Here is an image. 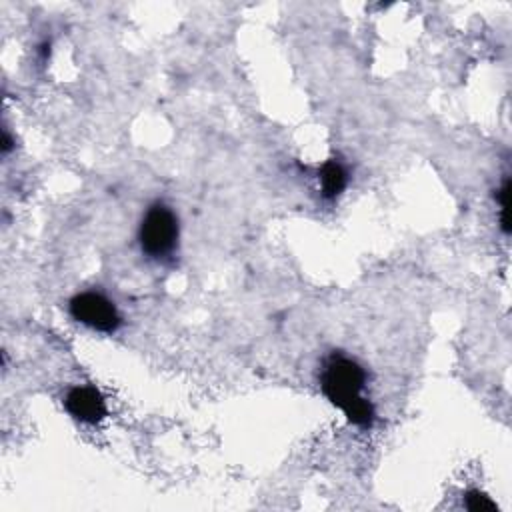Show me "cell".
<instances>
[{
	"label": "cell",
	"mask_w": 512,
	"mask_h": 512,
	"mask_svg": "<svg viewBox=\"0 0 512 512\" xmlns=\"http://www.w3.org/2000/svg\"><path fill=\"white\" fill-rule=\"evenodd\" d=\"M318 180H320V192L326 200H334L336 196L342 194V190L348 184V172L344 168L342 162H338L336 158L328 160L322 164L320 172H318Z\"/></svg>",
	"instance_id": "obj_5"
},
{
	"label": "cell",
	"mask_w": 512,
	"mask_h": 512,
	"mask_svg": "<svg viewBox=\"0 0 512 512\" xmlns=\"http://www.w3.org/2000/svg\"><path fill=\"white\" fill-rule=\"evenodd\" d=\"M364 384L366 374L362 366L342 354H332L320 374L324 396L358 428H370L374 422V406L362 396Z\"/></svg>",
	"instance_id": "obj_1"
},
{
	"label": "cell",
	"mask_w": 512,
	"mask_h": 512,
	"mask_svg": "<svg viewBox=\"0 0 512 512\" xmlns=\"http://www.w3.org/2000/svg\"><path fill=\"white\" fill-rule=\"evenodd\" d=\"M68 306L74 320L98 332H114L122 322L116 306L100 292H80Z\"/></svg>",
	"instance_id": "obj_3"
},
{
	"label": "cell",
	"mask_w": 512,
	"mask_h": 512,
	"mask_svg": "<svg viewBox=\"0 0 512 512\" xmlns=\"http://www.w3.org/2000/svg\"><path fill=\"white\" fill-rule=\"evenodd\" d=\"M464 506L472 512H496L498 506L480 490H468L464 494Z\"/></svg>",
	"instance_id": "obj_6"
},
{
	"label": "cell",
	"mask_w": 512,
	"mask_h": 512,
	"mask_svg": "<svg viewBox=\"0 0 512 512\" xmlns=\"http://www.w3.org/2000/svg\"><path fill=\"white\" fill-rule=\"evenodd\" d=\"M138 240L142 252L150 258L168 256L178 242V220L174 212L164 204H152L140 222Z\"/></svg>",
	"instance_id": "obj_2"
},
{
	"label": "cell",
	"mask_w": 512,
	"mask_h": 512,
	"mask_svg": "<svg viewBox=\"0 0 512 512\" xmlns=\"http://www.w3.org/2000/svg\"><path fill=\"white\" fill-rule=\"evenodd\" d=\"M508 198H510V180L506 178L502 188L498 190V202H500V222H502V230L508 234L510 226H508Z\"/></svg>",
	"instance_id": "obj_7"
},
{
	"label": "cell",
	"mask_w": 512,
	"mask_h": 512,
	"mask_svg": "<svg viewBox=\"0 0 512 512\" xmlns=\"http://www.w3.org/2000/svg\"><path fill=\"white\" fill-rule=\"evenodd\" d=\"M64 408L84 424H96L106 416V400L94 386H74L68 390Z\"/></svg>",
	"instance_id": "obj_4"
}]
</instances>
